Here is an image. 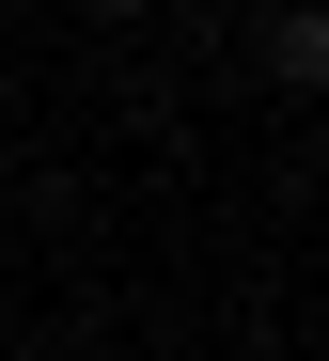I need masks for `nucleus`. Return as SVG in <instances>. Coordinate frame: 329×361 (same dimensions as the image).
Instances as JSON below:
<instances>
[{"label": "nucleus", "mask_w": 329, "mask_h": 361, "mask_svg": "<svg viewBox=\"0 0 329 361\" xmlns=\"http://www.w3.org/2000/svg\"><path fill=\"white\" fill-rule=\"evenodd\" d=\"M267 63H283V79H298V94H314V79H329V16H314V0H283V16H267Z\"/></svg>", "instance_id": "nucleus-1"}, {"label": "nucleus", "mask_w": 329, "mask_h": 361, "mask_svg": "<svg viewBox=\"0 0 329 361\" xmlns=\"http://www.w3.org/2000/svg\"><path fill=\"white\" fill-rule=\"evenodd\" d=\"M125 16H142V0H94V32H125Z\"/></svg>", "instance_id": "nucleus-2"}]
</instances>
